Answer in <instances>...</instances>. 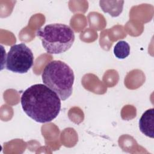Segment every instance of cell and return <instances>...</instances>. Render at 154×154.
I'll use <instances>...</instances> for the list:
<instances>
[{
    "label": "cell",
    "mask_w": 154,
    "mask_h": 154,
    "mask_svg": "<svg viewBox=\"0 0 154 154\" xmlns=\"http://www.w3.org/2000/svg\"><path fill=\"white\" fill-rule=\"evenodd\" d=\"M20 101L26 114L38 123L52 121L61 109L59 96L42 84L32 85L25 90L21 96Z\"/></svg>",
    "instance_id": "1"
},
{
    "label": "cell",
    "mask_w": 154,
    "mask_h": 154,
    "mask_svg": "<svg viewBox=\"0 0 154 154\" xmlns=\"http://www.w3.org/2000/svg\"><path fill=\"white\" fill-rule=\"evenodd\" d=\"M42 78L43 82L66 100L72 94L75 76L72 69L64 62L53 60L45 67Z\"/></svg>",
    "instance_id": "2"
},
{
    "label": "cell",
    "mask_w": 154,
    "mask_h": 154,
    "mask_svg": "<svg viewBox=\"0 0 154 154\" xmlns=\"http://www.w3.org/2000/svg\"><path fill=\"white\" fill-rule=\"evenodd\" d=\"M36 35L41 39L45 50L51 54L63 53L69 49L75 41V34L68 25L52 23L38 29Z\"/></svg>",
    "instance_id": "3"
},
{
    "label": "cell",
    "mask_w": 154,
    "mask_h": 154,
    "mask_svg": "<svg viewBox=\"0 0 154 154\" xmlns=\"http://www.w3.org/2000/svg\"><path fill=\"white\" fill-rule=\"evenodd\" d=\"M34 63V55L31 50L24 43L12 46L5 60V68L13 72L25 73Z\"/></svg>",
    "instance_id": "4"
},
{
    "label": "cell",
    "mask_w": 154,
    "mask_h": 154,
    "mask_svg": "<svg viewBox=\"0 0 154 154\" xmlns=\"http://www.w3.org/2000/svg\"><path fill=\"white\" fill-rule=\"evenodd\" d=\"M140 131L146 136L153 138L154 137V109L146 110L139 120Z\"/></svg>",
    "instance_id": "5"
},
{
    "label": "cell",
    "mask_w": 154,
    "mask_h": 154,
    "mask_svg": "<svg viewBox=\"0 0 154 154\" xmlns=\"http://www.w3.org/2000/svg\"><path fill=\"white\" fill-rule=\"evenodd\" d=\"M124 1H100L99 5L103 12L112 17L119 16L123 11Z\"/></svg>",
    "instance_id": "6"
},
{
    "label": "cell",
    "mask_w": 154,
    "mask_h": 154,
    "mask_svg": "<svg viewBox=\"0 0 154 154\" xmlns=\"http://www.w3.org/2000/svg\"><path fill=\"white\" fill-rule=\"evenodd\" d=\"M114 54L119 59H125L130 54V46L129 44L123 40L118 42L114 48Z\"/></svg>",
    "instance_id": "7"
}]
</instances>
